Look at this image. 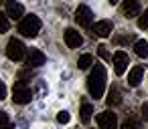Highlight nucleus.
<instances>
[{"label":"nucleus","mask_w":148,"mask_h":129,"mask_svg":"<svg viewBox=\"0 0 148 129\" xmlns=\"http://www.w3.org/2000/svg\"><path fill=\"white\" fill-rule=\"evenodd\" d=\"M142 77H144V67L136 65V67L128 73V85H130V87H138L140 81H142Z\"/></svg>","instance_id":"ddd939ff"},{"label":"nucleus","mask_w":148,"mask_h":129,"mask_svg":"<svg viewBox=\"0 0 148 129\" xmlns=\"http://www.w3.org/2000/svg\"><path fill=\"white\" fill-rule=\"evenodd\" d=\"M8 30H10V18L6 12H0V34L8 32Z\"/></svg>","instance_id":"a211bd4d"},{"label":"nucleus","mask_w":148,"mask_h":129,"mask_svg":"<svg viewBox=\"0 0 148 129\" xmlns=\"http://www.w3.org/2000/svg\"><path fill=\"white\" fill-rule=\"evenodd\" d=\"M18 79H21L23 83H25L27 79H31V69H29V71H21V73H18Z\"/></svg>","instance_id":"393cba45"},{"label":"nucleus","mask_w":148,"mask_h":129,"mask_svg":"<svg viewBox=\"0 0 148 129\" xmlns=\"http://www.w3.org/2000/svg\"><path fill=\"white\" fill-rule=\"evenodd\" d=\"M91 63H93V57L87 53V55H81V57H79L77 67H79V69H89V67H91Z\"/></svg>","instance_id":"6ab92c4d"},{"label":"nucleus","mask_w":148,"mask_h":129,"mask_svg":"<svg viewBox=\"0 0 148 129\" xmlns=\"http://www.w3.org/2000/svg\"><path fill=\"white\" fill-rule=\"evenodd\" d=\"M27 65H29V69H35V67L45 65V55L39 49H31L27 53Z\"/></svg>","instance_id":"9b49d317"},{"label":"nucleus","mask_w":148,"mask_h":129,"mask_svg":"<svg viewBox=\"0 0 148 129\" xmlns=\"http://www.w3.org/2000/svg\"><path fill=\"white\" fill-rule=\"evenodd\" d=\"M65 45L69 49H79L83 45V36L75 30V28H67L65 30Z\"/></svg>","instance_id":"9d476101"},{"label":"nucleus","mask_w":148,"mask_h":129,"mask_svg":"<svg viewBox=\"0 0 148 129\" xmlns=\"http://www.w3.org/2000/svg\"><path fill=\"white\" fill-rule=\"evenodd\" d=\"M142 115H144V119L148 121V103H144V105H142Z\"/></svg>","instance_id":"bb28decb"},{"label":"nucleus","mask_w":148,"mask_h":129,"mask_svg":"<svg viewBox=\"0 0 148 129\" xmlns=\"http://www.w3.org/2000/svg\"><path fill=\"white\" fill-rule=\"evenodd\" d=\"M0 2H6V0H0Z\"/></svg>","instance_id":"c85d7f7f"},{"label":"nucleus","mask_w":148,"mask_h":129,"mask_svg":"<svg viewBox=\"0 0 148 129\" xmlns=\"http://www.w3.org/2000/svg\"><path fill=\"white\" fill-rule=\"evenodd\" d=\"M41 26H43L41 18H39V16H35V14H29V16H25V18L18 22V32H21L23 36L35 38V36L41 32Z\"/></svg>","instance_id":"f03ea898"},{"label":"nucleus","mask_w":148,"mask_h":129,"mask_svg":"<svg viewBox=\"0 0 148 129\" xmlns=\"http://www.w3.org/2000/svg\"><path fill=\"white\" fill-rule=\"evenodd\" d=\"M31 97H33V91H31L23 81L14 83V87H12V101H14V103L25 105V103H29V101H31Z\"/></svg>","instance_id":"20e7f679"},{"label":"nucleus","mask_w":148,"mask_h":129,"mask_svg":"<svg viewBox=\"0 0 148 129\" xmlns=\"http://www.w3.org/2000/svg\"><path fill=\"white\" fill-rule=\"evenodd\" d=\"M6 14H8V18H21L23 14H25V8H23V4L21 2H16V0H6Z\"/></svg>","instance_id":"f8f14e48"},{"label":"nucleus","mask_w":148,"mask_h":129,"mask_svg":"<svg viewBox=\"0 0 148 129\" xmlns=\"http://www.w3.org/2000/svg\"><path fill=\"white\" fill-rule=\"evenodd\" d=\"M69 119H71V117H69V113H67V111H59V113H57V121H59L61 125L69 123Z\"/></svg>","instance_id":"b1692460"},{"label":"nucleus","mask_w":148,"mask_h":129,"mask_svg":"<svg viewBox=\"0 0 148 129\" xmlns=\"http://www.w3.org/2000/svg\"><path fill=\"white\" fill-rule=\"evenodd\" d=\"M140 127H142L140 117H138V115H134V113H130V115L126 117L124 125H122V129H140Z\"/></svg>","instance_id":"2eb2a0df"},{"label":"nucleus","mask_w":148,"mask_h":129,"mask_svg":"<svg viewBox=\"0 0 148 129\" xmlns=\"http://www.w3.org/2000/svg\"><path fill=\"white\" fill-rule=\"evenodd\" d=\"M122 12L126 18H134L140 14V0H124L122 2Z\"/></svg>","instance_id":"6e6552de"},{"label":"nucleus","mask_w":148,"mask_h":129,"mask_svg":"<svg viewBox=\"0 0 148 129\" xmlns=\"http://www.w3.org/2000/svg\"><path fill=\"white\" fill-rule=\"evenodd\" d=\"M97 55H99L103 61H112V55H110V51H108L106 45H99V47H97Z\"/></svg>","instance_id":"412c9836"},{"label":"nucleus","mask_w":148,"mask_h":129,"mask_svg":"<svg viewBox=\"0 0 148 129\" xmlns=\"http://www.w3.org/2000/svg\"><path fill=\"white\" fill-rule=\"evenodd\" d=\"M87 91L93 99H99L106 91V69L103 65H95L87 77Z\"/></svg>","instance_id":"f257e3e1"},{"label":"nucleus","mask_w":148,"mask_h":129,"mask_svg":"<svg viewBox=\"0 0 148 129\" xmlns=\"http://www.w3.org/2000/svg\"><path fill=\"white\" fill-rule=\"evenodd\" d=\"M75 22L79 26H83V28H89L93 24V12H91V8L85 6V4H79L77 10H75Z\"/></svg>","instance_id":"39448f33"},{"label":"nucleus","mask_w":148,"mask_h":129,"mask_svg":"<svg viewBox=\"0 0 148 129\" xmlns=\"http://www.w3.org/2000/svg\"><path fill=\"white\" fill-rule=\"evenodd\" d=\"M106 101H108V105H110V107H116V105H120V103H122V95H120V91H118L116 87H112V89L108 91V97H106Z\"/></svg>","instance_id":"4468645a"},{"label":"nucleus","mask_w":148,"mask_h":129,"mask_svg":"<svg viewBox=\"0 0 148 129\" xmlns=\"http://www.w3.org/2000/svg\"><path fill=\"white\" fill-rule=\"evenodd\" d=\"M112 63H114V71H116V75L122 77V75L126 73L128 65H130V59H128V55H126L124 51H118V53H114Z\"/></svg>","instance_id":"423d86ee"},{"label":"nucleus","mask_w":148,"mask_h":129,"mask_svg":"<svg viewBox=\"0 0 148 129\" xmlns=\"http://www.w3.org/2000/svg\"><path fill=\"white\" fill-rule=\"evenodd\" d=\"M138 28H148V8H146L144 14L138 18Z\"/></svg>","instance_id":"4be33fe9"},{"label":"nucleus","mask_w":148,"mask_h":129,"mask_svg":"<svg viewBox=\"0 0 148 129\" xmlns=\"http://www.w3.org/2000/svg\"><path fill=\"white\" fill-rule=\"evenodd\" d=\"M97 125L99 129H118V117L112 111H101L97 115Z\"/></svg>","instance_id":"0eeeda50"},{"label":"nucleus","mask_w":148,"mask_h":129,"mask_svg":"<svg viewBox=\"0 0 148 129\" xmlns=\"http://www.w3.org/2000/svg\"><path fill=\"white\" fill-rule=\"evenodd\" d=\"M25 55H27L25 45H23L18 38H10L8 45H6V57H8L10 61H23Z\"/></svg>","instance_id":"7ed1b4c3"},{"label":"nucleus","mask_w":148,"mask_h":129,"mask_svg":"<svg viewBox=\"0 0 148 129\" xmlns=\"http://www.w3.org/2000/svg\"><path fill=\"white\" fill-rule=\"evenodd\" d=\"M6 97V87H4V83L0 81V99H4Z\"/></svg>","instance_id":"a878e982"},{"label":"nucleus","mask_w":148,"mask_h":129,"mask_svg":"<svg viewBox=\"0 0 148 129\" xmlns=\"http://www.w3.org/2000/svg\"><path fill=\"white\" fill-rule=\"evenodd\" d=\"M134 53H136L140 59H146V57H148V43H146V41H136V43H134Z\"/></svg>","instance_id":"dca6fc26"},{"label":"nucleus","mask_w":148,"mask_h":129,"mask_svg":"<svg viewBox=\"0 0 148 129\" xmlns=\"http://www.w3.org/2000/svg\"><path fill=\"white\" fill-rule=\"evenodd\" d=\"M112 30H114L112 20H99V22H95V26H93V36L108 38V36L112 34Z\"/></svg>","instance_id":"1a4fd4ad"},{"label":"nucleus","mask_w":148,"mask_h":129,"mask_svg":"<svg viewBox=\"0 0 148 129\" xmlns=\"http://www.w3.org/2000/svg\"><path fill=\"white\" fill-rule=\"evenodd\" d=\"M108 2H110V4L114 6V4H118V2H120V0H108Z\"/></svg>","instance_id":"cd10ccee"},{"label":"nucleus","mask_w":148,"mask_h":129,"mask_svg":"<svg viewBox=\"0 0 148 129\" xmlns=\"http://www.w3.org/2000/svg\"><path fill=\"white\" fill-rule=\"evenodd\" d=\"M116 43H118V45H128V43H136V41H134L132 34H124V36H118Z\"/></svg>","instance_id":"5701e85b"},{"label":"nucleus","mask_w":148,"mask_h":129,"mask_svg":"<svg viewBox=\"0 0 148 129\" xmlns=\"http://www.w3.org/2000/svg\"><path fill=\"white\" fill-rule=\"evenodd\" d=\"M91 115H93V107H91L89 103H83V105H81V121H83V123H89Z\"/></svg>","instance_id":"f3484780"},{"label":"nucleus","mask_w":148,"mask_h":129,"mask_svg":"<svg viewBox=\"0 0 148 129\" xmlns=\"http://www.w3.org/2000/svg\"><path fill=\"white\" fill-rule=\"evenodd\" d=\"M0 129H12V123L4 111H0Z\"/></svg>","instance_id":"aec40b11"}]
</instances>
